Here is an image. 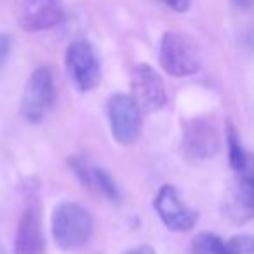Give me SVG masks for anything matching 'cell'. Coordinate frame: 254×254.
Here are the masks:
<instances>
[{
    "label": "cell",
    "mask_w": 254,
    "mask_h": 254,
    "mask_svg": "<svg viewBox=\"0 0 254 254\" xmlns=\"http://www.w3.org/2000/svg\"><path fill=\"white\" fill-rule=\"evenodd\" d=\"M64 63L73 85L80 92H87L98 87L101 80V68L91 42L80 39L68 46Z\"/></svg>",
    "instance_id": "cell-4"
},
{
    "label": "cell",
    "mask_w": 254,
    "mask_h": 254,
    "mask_svg": "<svg viewBox=\"0 0 254 254\" xmlns=\"http://www.w3.org/2000/svg\"><path fill=\"white\" fill-rule=\"evenodd\" d=\"M12 47V37L9 33H0V68L5 63Z\"/></svg>",
    "instance_id": "cell-16"
},
{
    "label": "cell",
    "mask_w": 254,
    "mask_h": 254,
    "mask_svg": "<svg viewBox=\"0 0 254 254\" xmlns=\"http://www.w3.org/2000/svg\"><path fill=\"white\" fill-rule=\"evenodd\" d=\"M44 237L40 212L37 205H28L18 223L14 235V254H42Z\"/></svg>",
    "instance_id": "cell-12"
},
{
    "label": "cell",
    "mask_w": 254,
    "mask_h": 254,
    "mask_svg": "<svg viewBox=\"0 0 254 254\" xmlns=\"http://www.w3.org/2000/svg\"><path fill=\"white\" fill-rule=\"evenodd\" d=\"M108 122L120 145H132L141 134L143 113L131 96L115 94L108 101Z\"/></svg>",
    "instance_id": "cell-5"
},
{
    "label": "cell",
    "mask_w": 254,
    "mask_h": 254,
    "mask_svg": "<svg viewBox=\"0 0 254 254\" xmlns=\"http://www.w3.org/2000/svg\"><path fill=\"white\" fill-rule=\"evenodd\" d=\"M191 254H228L226 244L214 233H200L195 237Z\"/></svg>",
    "instance_id": "cell-14"
},
{
    "label": "cell",
    "mask_w": 254,
    "mask_h": 254,
    "mask_svg": "<svg viewBox=\"0 0 254 254\" xmlns=\"http://www.w3.org/2000/svg\"><path fill=\"white\" fill-rule=\"evenodd\" d=\"M219 150V136L214 124L207 119H191L183 131V153L188 159L207 160Z\"/></svg>",
    "instance_id": "cell-9"
},
{
    "label": "cell",
    "mask_w": 254,
    "mask_h": 254,
    "mask_svg": "<svg viewBox=\"0 0 254 254\" xmlns=\"http://www.w3.org/2000/svg\"><path fill=\"white\" fill-rule=\"evenodd\" d=\"M126 254H157V253L150 246H139V247H134V249H131V251H127Z\"/></svg>",
    "instance_id": "cell-18"
},
{
    "label": "cell",
    "mask_w": 254,
    "mask_h": 254,
    "mask_svg": "<svg viewBox=\"0 0 254 254\" xmlns=\"http://www.w3.org/2000/svg\"><path fill=\"white\" fill-rule=\"evenodd\" d=\"M159 218L173 232H188L195 226L198 212L191 209L173 185H164L153 202Z\"/></svg>",
    "instance_id": "cell-6"
},
{
    "label": "cell",
    "mask_w": 254,
    "mask_h": 254,
    "mask_svg": "<svg viewBox=\"0 0 254 254\" xmlns=\"http://www.w3.org/2000/svg\"><path fill=\"white\" fill-rule=\"evenodd\" d=\"M226 145H228V159L230 167L237 173H244V171L251 169V157L249 153L244 150L242 143H240L239 136H237L235 127L232 124H226Z\"/></svg>",
    "instance_id": "cell-13"
},
{
    "label": "cell",
    "mask_w": 254,
    "mask_h": 254,
    "mask_svg": "<svg viewBox=\"0 0 254 254\" xmlns=\"http://www.w3.org/2000/svg\"><path fill=\"white\" fill-rule=\"evenodd\" d=\"M70 166L73 169L75 176L80 180V183L85 188H89V190L98 195H103L108 200L115 202L120 198V191L117 188L115 181L112 180V176L105 169L94 166L89 159H85V157H71Z\"/></svg>",
    "instance_id": "cell-11"
},
{
    "label": "cell",
    "mask_w": 254,
    "mask_h": 254,
    "mask_svg": "<svg viewBox=\"0 0 254 254\" xmlns=\"http://www.w3.org/2000/svg\"><path fill=\"white\" fill-rule=\"evenodd\" d=\"M51 228L56 244L64 251L84 247L91 240L94 223L85 207L77 202H61L54 207Z\"/></svg>",
    "instance_id": "cell-1"
},
{
    "label": "cell",
    "mask_w": 254,
    "mask_h": 254,
    "mask_svg": "<svg viewBox=\"0 0 254 254\" xmlns=\"http://www.w3.org/2000/svg\"><path fill=\"white\" fill-rule=\"evenodd\" d=\"M56 103L54 75L49 66H39L25 85L21 96V115L26 122L40 124L46 120Z\"/></svg>",
    "instance_id": "cell-3"
},
{
    "label": "cell",
    "mask_w": 254,
    "mask_h": 254,
    "mask_svg": "<svg viewBox=\"0 0 254 254\" xmlns=\"http://www.w3.org/2000/svg\"><path fill=\"white\" fill-rule=\"evenodd\" d=\"M131 98L141 110V113L159 112L167 103L166 84L162 77L150 64L141 63L132 71V94Z\"/></svg>",
    "instance_id": "cell-7"
},
{
    "label": "cell",
    "mask_w": 254,
    "mask_h": 254,
    "mask_svg": "<svg viewBox=\"0 0 254 254\" xmlns=\"http://www.w3.org/2000/svg\"><path fill=\"white\" fill-rule=\"evenodd\" d=\"M228 254H254L253 239L249 235H237L226 242Z\"/></svg>",
    "instance_id": "cell-15"
},
{
    "label": "cell",
    "mask_w": 254,
    "mask_h": 254,
    "mask_svg": "<svg viewBox=\"0 0 254 254\" xmlns=\"http://www.w3.org/2000/svg\"><path fill=\"white\" fill-rule=\"evenodd\" d=\"M16 18L25 32H44L61 21L63 5L61 0H18Z\"/></svg>",
    "instance_id": "cell-8"
},
{
    "label": "cell",
    "mask_w": 254,
    "mask_h": 254,
    "mask_svg": "<svg viewBox=\"0 0 254 254\" xmlns=\"http://www.w3.org/2000/svg\"><path fill=\"white\" fill-rule=\"evenodd\" d=\"M232 4L235 5L237 9H240V11H247V9H251V5H253V0H232Z\"/></svg>",
    "instance_id": "cell-19"
},
{
    "label": "cell",
    "mask_w": 254,
    "mask_h": 254,
    "mask_svg": "<svg viewBox=\"0 0 254 254\" xmlns=\"http://www.w3.org/2000/svg\"><path fill=\"white\" fill-rule=\"evenodd\" d=\"M254 207V180L249 171L237 173L225 198V212L235 223H246L253 218Z\"/></svg>",
    "instance_id": "cell-10"
},
{
    "label": "cell",
    "mask_w": 254,
    "mask_h": 254,
    "mask_svg": "<svg viewBox=\"0 0 254 254\" xmlns=\"http://www.w3.org/2000/svg\"><path fill=\"white\" fill-rule=\"evenodd\" d=\"M162 2L169 9H173V11L185 12V11H188V7H190V2H191V0H162Z\"/></svg>",
    "instance_id": "cell-17"
},
{
    "label": "cell",
    "mask_w": 254,
    "mask_h": 254,
    "mask_svg": "<svg viewBox=\"0 0 254 254\" xmlns=\"http://www.w3.org/2000/svg\"><path fill=\"white\" fill-rule=\"evenodd\" d=\"M160 66L176 78L190 77L200 70V51L190 37L180 32H166L159 49Z\"/></svg>",
    "instance_id": "cell-2"
}]
</instances>
